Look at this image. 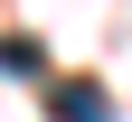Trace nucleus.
Returning a JSON list of instances; mask_svg holds the SVG:
<instances>
[{
	"mask_svg": "<svg viewBox=\"0 0 132 122\" xmlns=\"http://www.w3.org/2000/svg\"><path fill=\"white\" fill-rule=\"evenodd\" d=\"M47 113H57V122H113V103H104V85H85V75H66L57 94H47Z\"/></svg>",
	"mask_w": 132,
	"mask_h": 122,
	"instance_id": "f257e3e1",
	"label": "nucleus"
},
{
	"mask_svg": "<svg viewBox=\"0 0 132 122\" xmlns=\"http://www.w3.org/2000/svg\"><path fill=\"white\" fill-rule=\"evenodd\" d=\"M0 66L10 75H38V38H0Z\"/></svg>",
	"mask_w": 132,
	"mask_h": 122,
	"instance_id": "f03ea898",
	"label": "nucleus"
}]
</instances>
